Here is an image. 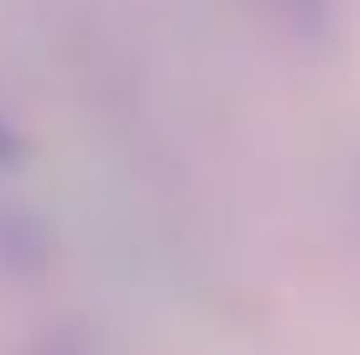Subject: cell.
Wrapping results in <instances>:
<instances>
[{
	"label": "cell",
	"mask_w": 360,
	"mask_h": 355,
	"mask_svg": "<svg viewBox=\"0 0 360 355\" xmlns=\"http://www.w3.org/2000/svg\"><path fill=\"white\" fill-rule=\"evenodd\" d=\"M16 157H21V136L6 126V120H0V167H11Z\"/></svg>",
	"instance_id": "cell-1"
}]
</instances>
